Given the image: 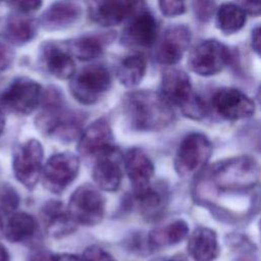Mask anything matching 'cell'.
<instances>
[{"instance_id":"6da1fadb","label":"cell","mask_w":261,"mask_h":261,"mask_svg":"<svg viewBox=\"0 0 261 261\" xmlns=\"http://www.w3.org/2000/svg\"><path fill=\"white\" fill-rule=\"evenodd\" d=\"M123 111L130 125L141 132L160 130L171 123V106L159 93L140 90L128 93L123 99Z\"/></svg>"},{"instance_id":"7a4b0ae2","label":"cell","mask_w":261,"mask_h":261,"mask_svg":"<svg viewBox=\"0 0 261 261\" xmlns=\"http://www.w3.org/2000/svg\"><path fill=\"white\" fill-rule=\"evenodd\" d=\"M43 107L36 117V125L44 135L62 142H70L82 134L81 117L65 108L60 92L54 88L42 96Z\"/></svg>"},{"instance_id":"3957f363","label":"cell","mask_w":261,"mask_h":261,"mask_svg":"<svg viewBox=\"0 0 261 261\" xmlns=\"http://www.w3.org/2000/svg\"><path fill=\"white\" fill-rule=\"evenodd\" d=\"M159 94L170 106L179 107L189 118L199 120L206 116L205 102L193 91L190 76L181 69L171 68L163 73Z\"/></svg>"},{"instance_id":"277c9868","label":"cell","mask_w":261,"mask_h":261,"mask_svg":"<svg viewBox=\"0 0 261 261\" xmlns=\"http://www.w3.org/2000/svg\"><path fill=\"white\" fill-rule=\"evenodd\" d=\"M212 180L223 191H243L259 180V164L248 155L232 157L216 163L211 170Z\"/></svg>"},{"instance_id":"5b68a950","label":"cell","mask_w":261,"mask_h":261,"mask_svg":"<svg viewBox=\"0 0 261 261\" xmlns=\"http://www.w3.org/2000/svg\"><path fill=\"white\" fill-rule=\"evenodd\" d=\"M111 75L103 65L91 64L83 67L70 77L69 89L73 98L84 104H95L110 88Z\"/></svg>"},{"instance_id":"8992f818","label":"cell","mask_w":261,"mask_h":261,"mask_svg":"<svg viewBox=\"0 0 261 261\" xmlns=\"http://www.w3.org/2000/svg\"><path fill=\"white\" fill-rule=\"evenodd\" d=\"M212 145L201 133H192L184 138L178 145L174 168L181 177H190L200 171L210 159Z\"/></svg>"},{"instance_id":"52a82bcc","label":"cell","mask_w":261,"mask_h":261,"mask_svg":"<svg viewBox=\"0 0 261 261\" xmlns=\"http://www.w3.org/2000/svg\"><path fill=\"white\" fill-rule=\"evenodd\" d=\"M43 90L40 84L29 77H17L0 95L1 110L29 115L41 104Z\"/></svg>"},{"instance_id":"ba28073f","label":"cell","mask_w":261,"mask_h":261,"mask_svg":"<svg viewBox=\"0 0 261 261\" xmlns=\"http://www.w3.org/2000/svg\"><path fill=\"white\" fill-rule=\"evenodd\" d=\"M66 209L75 224L93 226L103 219L105 199L98 189L85 184L72 193Z\"/></svg>"},{"instance_id":"9c48e42d","label":"cell","mask_w":261,"mask_h":261,"mask_svg":"<svg viewBox=\"0 0 261 261\" xmlns=\"http://www.w3.org/2000/svg\"><path fill=\"white\" fill-rule=\"evenodd\" d=\"M44 150L36 139L18 144L12 157V169L16 179L29 190H33L39 181L43 169Z\"/></svg>"},{"instance_id":"30bf717a","label":"cell","mask_w":261,"mask_h":261,"mask_svg":"<svg viewBox=\"0 0 261 261\" xmlns=\"http://www.w3.org/2000/svg\"><path fill=\"white\" fill-rule=\"evenodd\" d=\"M228 48L217 40L210 39L199 43L189 54L188 66L195 73L209 76L219 72L228 62Z\"/></svg>"},{"instance_id":"8fae6325","label":"cell","mask_w":261,"mask_h":261,"mask_svg":"<svg viewBox=\"0 0 261 261\" xmlns=\"http://www.w3.org/2000/svg\"><path fill=\"white\" fill-rule=\"evenodd\" d=\"M80 168L79 158L69 152L52 155L42 169L44 187L54 193L63 192L77 176Z\"/></svg>"},{"instance_id":"7c38bea8","label":"cell","mask_w":261,"mask_h":261,"mask_svg":"<svg viewBox=\"0 0 261 261\" xmlns=\"http://www.w3.org/2000/svg\"><path fill=\"white\" fill-rule=\"evenodd\" d=\"M139 3L136 10L121 32V44L127 47L145 48L150 47L156 40L158 25L156 18L145 7H140Z\"/></svg>"},{"instance_id":"4fadbf2b","label":"cell","mask_w":261,"mask_h":261,"mask_svg":"<svg viewBox=\"0 0 261 261\" xmlns=\"http://www.w3.org/2000/svg\"><path fill=\"white\" fill-rule=\"evenodd\" d=\"M79 153L86 159H98L116 151L111 127L105 118L92 122L80 136Z\"/></svg>"},{"instance_id":"5bb4252c","label":"cell","mask_w":261,"mask_h":261,"mask_svg":"<svg viewBox=\"0 0 261 261\" xmlns=\"http://www.w3.org/2000/svg\"><path fill=\"white\" fill-rule=\"evenodd\" d=\"M212 106L222 118L240 120L255 112V104L250 97L234 88H222L212 97Z\"/></svg>"},{"instance_id":"9a60e30c","label":"cell","mask_w":261,"mask_h":261,"mask_svg":"<svg viewBox=\"0 0 261 261\" xmlns=\"http://www.w3.org/2000/svg\"><path fill=\"white\" fill-rule=\"evenodd\" d=\"M39 61L48 73L57 79L70 80L75 71L74 61L65 43L54 41L44 42L40 46Z\"/></svg>"},{"instance_id":"2e32d148","label":"cell","mask_w":261,"mask_h":261,"mask_svg":"<svg viewBox=\"0 0 261 261\" xmlns=\"http://www.w3.org/2000/svg\"><path fill=\"white\" fill-rule=\"evenodd\" d=\"M192 40V33L187 25L175 24L169 27L162 38L156 52V59L159 63L173 65L177 63Z\"/></svg>"},{"instance_id":"e0dca14e","label":"cell","mask_w":261,"mask_h":261,"mask_svg":"<svg viewBox=\"0 0 261 261\" xmlns=\"http://www.w3.org/2000/svg\"><path fill=\"white\" fill-rule=\"evenodd\" d=\"M123 162L135 194H139L151 186L154 165L142 149H128L123 156Z\"/></svg>"},{"instance_id":"ac0fdd59","label":"cell","mask_w":261,"mask_h":261,"mask_svg":"<svg viewBox=\"0 0 261 261\" xmlns=\"http://www.w3.org/2000/svg\"><path fill=\"white\" fill-rule=\"evenodd\" d=\"M140 2L132 1H94L89 4L90 17L102 27L117 25L129 17Z\"/></svg>"},{"instance_id":"d6986e66","label":"cell","mask_w":261,"mask_h":261,"mask_svg":"<svg viewBox=\"0 0 261 261\" xmlns=\"http://www.w3.org/2000/svg\"><path fill=\"white\" fill-rule=\"evenodd\" d=\"M81 6L75 2L58 1L51 4L41 15L39 23L47 31L66 29L80 18Z\"/></svg>"},{"instance_id":"ffe728a7","label":"cell","mask_w":261,"mask_h":261,"mask_svg":"<svg viewBox=\"0 0 261 261\" xmlns=\"http://www.w3.org/2000/svg\"><path fill=\"white\" fill-rule=\"evenodd\" d=\"M114 37L115 35L112 32L97 35H84L66 42L65 46L72 57L74 56L80 60L88 61L100 57L104 52L105 46L109 44Z\"/></svg>"},{"instance_id":"44dd1931","label":"cell","mask_w":261,"mask_h":261,"mask_svg":"<svg viewBox=\"0 0 261 261\" xmlns=\"http://www.w3.org/2000/svg\"><path fill=\"white\" fill-rule=\"evenodd\" d=\"M98 188L106 192L116 191L122 179V170L117 160V150L95 160L92 172Z\"/></svg>"},{"instance_id":"7402d4cb","label":"cell","mask_w":261,"mask_h":261,"mask_svg":"<svg viewBox=\"0 0 261 261\" xmlns=\"http://www.w3.org/2000/svg\"><path fill=\"white\" fill-rule=\"evenodd\" d=\"M42 217L48 234L54 238L67 236L75 229L76 224L60 201L52 200L46 203L42 209Z\"/></svg>"},{"instance_id":"603a6c76","label":"cell","mask_w":261,"mask_h":261,"mask_svg":"<svg viewBox=\"0 0 261 261\" xmlns=\"http://www.w3.org/2000/svg\"><path fill=\"white\" fill-rule=\"evenodd\" d=\"M188 250L195 261H214L219 255L215 231L204 226L197 227L190 236Z\"/></svg>"},{"instance_id":"cb8c5ba5","label":"cell","mask_w":261,"mask_h":261,"mask_svg":"<svg viewBox=\"0 0 261 261\" xmlns=\"http://www.w3.org/2000/svg\"><path fill=\"white\" fill-rule=\"evenodd\" d=\"M4 31L5 37L10 43L21 46L36 37L38 21L28 14L13 12L6 19Z\"/></svg>"},{"instance_id":"d4e9b609","label":"cell","mask_w":261,"mask_h":261,"mask_svg":"<svg viewBox=\"0 0 261 261\" xmlns=\"http://www.w3.org/2000/svg\"><path fill=\"white\" fill-rule=\"evenodd\" d=\"M189 232L188 223L182 219H176L164 226L153 229L149 237L148 243L151 248H164L181 242Z\"/></svg>"},{"instance_id":"484cf974","label":"cell","mask_w":261,"mask_h":261,"mask_svg":"<svg viewBox=\"0 0 261 261\" xmlns=\"http://www.w3.org/2000/svg\"><path fill=\"white\" fill-rule=\"evenodd\" d=\"M147 69L146 59L141 54H132L124 57L118 64L116 75L121 85L133 88L140 84Z\"/></svg>"},{"instance_id":"4316f807","label":"cell","mask_w":261,"mask_h":261,"mask_svg":"<svg viewBox=\"0 0 261 261\" xmlns=\"http://www.w3.org/2000/svg\"><path fill=\"white\" fill-rule=\"evenodd\" d=\"M37 229L35 218L24 212L13 213L4 226L6 239L12 243H18L29 240L34 236Z\"/></svg>"},{"instance_id":"83f0119b","label":"cell","mask_w":261,"mask_h":261,"mask_svg":"<svg viewBox=\"0 0 261 261\" xmlns=\"http://www.w3.org/2000/svg\"><path fill=\"white\" fill-rule=\"evenodd\" d=\"M216 23L221 32L233 34L245 25L246 12L238 4L223 3L217 8Z\"/></svg>"},{"instance_id":"f1b7e54d","label":"cell","mask_w":261,"mask_h":261,"mask_svg":"<svg viewBox=\"0 0 261 261\" xmlns=\"http://www.w3.org/2000/svg\"><path fill=\"white\" fill-rule=\"evenodd\" d=\"M140 210L147 216L160 213L166 203V190L162 186H150L145 191L135 194Z\"/></svg>"},{"instance_id":"f546056e","label":"cell","mask_w":261,"mask_h":261,"mask_svg":"<svg viewBox=\"0 0 261 261\" xmlns=\"http://www.w3.org/2000/svg\"><path fill=\"white\" fill-rule=\"evenodd\" d=\"M19 195L9 182H0V210L5 213H12L19 205Z\"/></svg>"},{"instance_id":"4dcf8cb0","label":"cell","mask_w":261,"mask_h":261,"mask_svg":"<svg viewBox=\"0 0 261 261\" xmlns=\"http://www.w3.org/2000/svg\"><path fill=\"white\" fill-rule=\"evenodd\" d=\"M83 261H116L115 258L103 248L93 245L88 247L83 256Z\"/></svg>"},{"instance_id":"1f68e13d","label":"cell","mask_w":261,"mask_h":261,"mask_svg":"<svg viewBox=\"0 0 261 261\" xmlns=\"http://www.w3.org/2000/svg\"><path fill=\"white\" fill-rule=\"evenodd\" d=\"M158 4L161 12L168 17L180 15L186 10V5H185V2L182 1H165L164 0V1H160Z\"/></svg>"},{"instance_id":"d6a6232c","label":"cell","mask_w":261,"mask_h":261,"mask_svg":"<svg viewBox=\"0 0 261 261\" xmlns=\"http://www.w3.org/2000/svg\"><path fill=\"white\" fill-rule=\"evenodd\" d=\"M193 6L197 17L203 21H206L212 16L215 3L209 1H196L193 2Z\"/></svg>"},{"instance_id":"836d02e7","label":"cell","mask_w":261,"mask_h":261,"mask_svg":"<svg viewBox=\"0 0 261 261\" xmlns=\"http://www.w3.org/2000/svg\"><path fill=\"white\" fill-rule=\"evenodd\" d=\"M7 5L11 7V9L14 10V12H19V13H24L29 14L32 11H35L39 9L42 6L41 1H10L7 2Z\"/></svg>"},{"instance_id":"e575fe53","label":"cell","mask_w":261,"mask_h":261,"mask_svg":"<svg viewBox=\"0 0 261 261\" xmlns=\"http://www.w3.org/2000/svg\"><path fill=\"white\" fill-rule=\"evenodd\" d=\"M14 59V51L12 48L5 44L0 42V71H3L7 69Z\"/></svg>"},{"instance_id":"d590c367","label":"cell","mask_w":261,"mask_h":261,"mask_svg":"<svg viewBox=\"0 0 261 261\" xmlns=\"http://www.w3.org/2000/svg\"><path fill=\"white\" fill-rule=\"evenodd\" d=\"M54 256L47 251H36L33 253L28 261H53Z\"/></svg>"},{"instance_id":"8d00e7d4","label":"cell","mask_w":261,"mask_h":261,"mask_svg":"<svg viewBox=\"0 0 261 261\" xmlns=\"http://www.w3.org/2000/svg\"><path fill=\"white\" fill-rule=\"evenodd\" d=\"M242 9L250 14H259L260 12V4L259 3H252V2H242L241 3Z\"/></svg>"},{"instance_id":"74e56055","label":"cell","mask_w":261,"mask_h":261,"mask_svg":"<svg viewBox=\"0 0 261 261\" xmlns=\"http://www.w3.org/2000/svg\"><path fill=\"white\" fill-rule=\"evenodd\" d=\"M252 48L254 51L259 54L260 53V28L257 25L252 31Z\"/></svg>"},{"instance_id":"f35d334b","label":"cell","mask_w":261,"mask_h":261,"mask_svg":"<svg viewBox=\"0 0 261 261\" xmlns=\"http://www.w3.org/2000/svg\"><path fill=\"white\" fill-rule=\"evenodd\" d=\"M53 261H83L79 256L72 254H59L54 256Z\"/></svg>"},{"instance_id":"ab89813d","label":"cell","mask_w":261,"mask_h":261,"mask_svg":"<svg viewBox=\"0 0 261 261\" xmlns=\"http://www.w3.org/2000/svg\"><path fill=\"white\" fill-rule=\"evenodd\" d=\"M0 261H9V255L2 245H0Z\"/></svg>"},{"instance_id":"60d3db41","label":"cell","mask_w":261,"mask_h":261,"mask_svg":"<svg viewBox=\"0 0 261 261\" xmlns=\"http://www.w3.org/2000/svg\"><path fill=\"white\" fill-rule=\"evenodd\" d=\"M4 126H5V116H4L3 110H1L0 108V136L4 130Z\"/></svg>"},{"instance_id":"b9f144b4","label":"cell","mask_w":261,"mask_h":261,"mask_svg":"<svg viewBox=\"0 0 261 261\" xmlns=\"http://www.w3.org/2000/svg\"><path fill=\"white\" fill-rule=\"evenodd\" d=\"M157 261H188L184 256H174L170 259H163V260H157Z\"/></svg>"},{"instance_id":"7bdbcfd3","label":"cell","mask_w":261,"mask_h":261,"mask_svg":"<svg viewBox=\"0 0 261 261\" xmlns=\"http://www.w3.org/2000/svg\"><path fill=\"white\" fill-rule=\"evenodd\" d=\"M2 228H3V223H2V217H1V214H0V232L2 231Z\"/></svg>"},{"instance_id":"ee69618b","label":"cell","mask_w":261,"mask_h":261,"mask_svg":"<svg viewBox=\"0 0 261 261\" xmlns=\"http://www.w3.org/2000/svg\"><path fill=\"white\" fill-rule=\"evenodd\" d=\"M240 261H251V260H249V259H242V260H240Z\"/></svg>"}]
</instances>
